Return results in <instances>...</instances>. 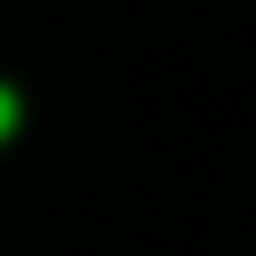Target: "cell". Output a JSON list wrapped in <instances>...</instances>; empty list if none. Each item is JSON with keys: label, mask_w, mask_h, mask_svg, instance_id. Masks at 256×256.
<instances>
[{"label": "cell", "mask_w": 256, "mask_h": 256, "mask_svg": "<svg viewBox=\"0 0 256 256\" xmlns=\"http://www.w3.org/2000/svg\"><path fill=\"white\" fill-rule=\"evenodd\" d=\"M8 128H16V96L0 88V136H8Z\"/></svg>", "instance_id": "1"}]
</instances>
